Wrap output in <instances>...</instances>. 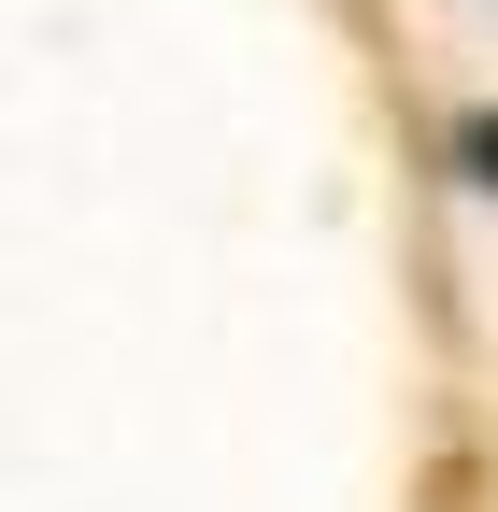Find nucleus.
<instances>
[{
    "label": "nucleus",
    "instance_id": "f257e3e1",
    "mask_svg": "<svg viewBox=\"0 0 498 512\" xmlns=\"http://www.w3.org/2000/svg\"><path fill=\"white\" fill-rule=\"evenodd\" d=\"M456 157H470V185H498V114H470V128H456Z\"/></svg>",
    "mask_w": 498,
    "mask_h": 512
}]
</instances>
